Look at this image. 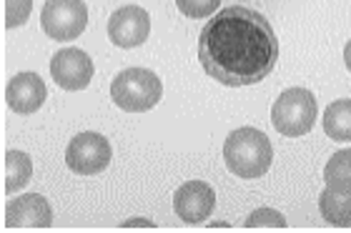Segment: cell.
Returning <instances> with one entry per match:
<instances>
[{
    "mask_svg": "<svg viewBox=\"0 0 351 233\" xmlns=\"http://www.w3.org/2000/svg\"><path fill=\"white\" fill-rule=\"evenodd\" d=\"M198 60L221 86H256L278 63V38L258 10L221 8L198 36Z\"/></svg>",
    "mask_w": 351,
    "mask_h": 233,
    "instance_id": "6da1fadb",
    "label": "cell"
},
{
    "mask_svg": "<svg viewBox=\"0 0 351 233\" xmlns=\"http://www.w3.org/2000/svg\"><path fill=\"white\" fill-rule=\"evenodd\" d=\"M223 160L239 178H261L274 163V146L258 128H236L223 143Z\"/></svg>",
    "mask_w": 351,
    "mask_h": 233,
    "instance_id": "7a4b0ae2",
    "label": "cell"
},
{
    "mask_svg": "<svg viewBox=\"0 0 351 233\" xmlns=\"http://www.w3.org/2000/svg\"><path fill=\"white\" fill-rule=\"evenodd\" d=\"M163 83L148 68H125L110 83V98L125 113H146L161 103Z\"/></svg>",
    "mask_w": 351,
    "mask_h": 233,
    "instance_id": "3957f363",
    "label": "cell"
},
{
    "mask_svg": "<svg viewBox=\"0 0 351 233\" xmlns=\"http://www.w3.org/2000/svg\"><path fill=\"white\" fill-rule=\"evenodd\" d=\"M271 123L286 138L306 136L316 123V98L308 88H289L271 108Z\"/></svg>",
    "mask_w": 351,
    "mask_h": 233,
    "instance_id": "277c9868",
    "label": "cell"
},
{
    "mask_svg": "<svg viewBox=\"0 0 351 233\" xmlns=\"http://www.w3.org/2000/svg\"><path fill=\"white\" fill-rule=\"evenodd\" d=\"M43 33L58 43L78 38L88 25V8L83 0H45L40 10Z\"/></svg>",
    "mask_w": 351,
    "mask_h": 233,
    "instance_id": "5b68a950",
    "label": "cell"
},
{
    "mask_svg": "<svg viewBox=\"0 0 351 233\" xmlns=\"http://www.w3.org/2000/svg\"><path fill=\"white\" fill-rule=\"evenodd\" d=\"M113 158V148L108 138L95 131L78 133L66 148V163L68 168L78 175H95L106 171Z\"/></svg>",
    "mask_w": 351,
    "mask_h": 233,
    "instance_id": "8992f818",
    "label": "cell"
},
{
    "mask_svg": "<svg viewBox=\"0 0 351 233\" xmlns=\"http://www.w3.org/2000/svg\"><path fill=\"white\" fill-rule=\"evenodd\" d=\"M151 36V15L138 5H123L110 15L108 38L118 48H138Z\"/></svg>",
    "mask_w": 351,
    "mask_h": 233,
    "instance_id": "52a82bcc",
    "label": "cell"
},
{
    "mask_svg": "<svg viewBox=\"0 0 351 233\" xmlns=\"http://www.w3.org/2000/svg\"><path fill=\"white\" fill-rule=\"evenodd\" d=\"M51 75L63 90H83L93 80V60L81 48H63L53 56Z\"/></svg>",
    "mask_w": 351,
    "mask_h": 233,
    "instance_id": "ba28073f",
    "label": "cell"
},
{
    "mask_svg": "<svg viewBox=\"0 0 351 233\" xmlns=\"http://www.w3.org/2000/svg\"><path fill=\"white\" fill-rule=\"evenodd\" d=\"M216 208V193L211 183L189 181L181 183L173 193V211L183 223H204Z\"/></svg>",
    "mask_w": 351,
    "mask_h": 233,
    "instance_id": "9c48e42d",
    "label": "cell"
},
{
    "mask_svg": "<svg viewBox=\"0 0 351 233\" xmlns=\"http://www.w3.org/2000/svg\"><path fill=\"white\" fill-rule=\"evenodd\" d=\"M45 95H48V90H45L43 78L38 73H30V71L13 75L5 88L8 108L13 110V113H21V116L36 113L45 103Z\"/></svg>",
    "mask_w": 351,
    "mask_h": 233,
    "instance_id": "30bf717a",
    "label": "cell"
},
{
    "mask_svg": "<svg viewBox=\"0 0 351 233\" xmlns=\"http://www.w3.org/2000/svg\"><path fill=\"white\" fill-rule=\"evenodd\" d=\"M51 223L53 208L40 193L13 198L5 208V228H48Z\"/></svg>",
    "mask_w": 351,
    "mask_h": 233,
    "instance_id": "8fae6325",
    "label": "cell"
},
{
    "mask_svg": "<svg viewBox=\"0 0 351 233\" xmlns=\"http://www.w3.org/2000/svg\"><path fill=\"white\" fill-rule=\"evenodd\" d=\"M319 213L322 219L331 226H341L349 228L351 226V191H334L326 188L322 191L319 196Z\"/></svg>",
    "mask_w": 351,
    "mask_h": 233,
    "instance_id": "7c38bea8",
    "label": "cell"
},
{
    "mask_svg": "<svg viewBox=\"0 0 351 233\" xmlns=\"http://www.w3.org/2000/svg\"><path fill=\"white\" fill-rule=\"evenodd\" d=\"M30 175H33V160L23 151H8L5 163H3V191L15 193L28 186Z\"/></svg>",
    "mask_w": 351,
    "mask_h": 233,
    "instance_id": "4fadbf2b",
    "label": "cell"
},
{
    "mask_svg": "<svg viewBox=\"0 0 351 233\" xmlns=\"http://www.w3.org/2000/svg\"><path fill=\"white\" fill-rule=\"evenodd\" d=\"M324 131L339 143H351V98H339L324 110Z\"/></svg>",
    "mask_w": 351,
    "mask_h": 233,
    "instance_id": "5bb4252c",
    "label": "cell"
},
{
    "mask_svg": "<svg viewBox=\"0 0 351 233\" xmlns=\"http://www.w3.org/2000/svg\"><path fill=\"white\" fill-rule=\"evenodd\" d=\"M324 181L334 191H351V148L331 156L324 168Z\"/></svg>",
    "mask_w": 351,
    "mask_h": 233,
    "instance_id": "9a60e30c",
    "label": "cell"
},
{
    "mask_svg": "<svg viewBox=\"0 0 351 233\" xmlns=\"http://www.w3.org/2000/svg\"><path fill=\"white\" fill-rule=\"evenodd\" d=\"M221 0H176V8L181 10L186 18H193V21H201V18H208L219 10Z\"/></svg>",
    "mask_w": 351,
    "mask_h": 233,
    "instance_id": "2e32d148",
    "label": "cell"
},
{
    "mask_svg": "<svg viewBox=\"0 0 351 233\" xmlns=\"http://www.w3.org/2000/svg\"><path fill=\"white\" fill-rule=\"evenodd\" d=\"M243 226L246 228H286L289 223H286L284 216L278 211H274V208H258V211H254L249 219H246Z\"/></svg>",
    "mask_w": 351,
    "mask_h": 233,
    "instance_id": "e0dca14e",
    "label": "cell"
},
{
    "mask_svg": "<svg viewBox=\"0 0 351 233\" xmlns=\"http://www.w3.org/2000/svg\"><path fill=\"white\" fill-rule=\"evenodd\" d=\"M33 10V0H5V28H21Z\"/></svg>",
    "mask_w": 351,
    "mask_h": 233,
    "instance_id": "ac0fdd59",
    "label": "cell"
},
{
    "mask_svg": "<svg viewBox=\"0 0 351 233\" xmlns=\"http://www.w3.org/2000/svg\"><path fill=\"white\" fill-rule=\"evenodd\" d=\"M121 228H156V223H151L146 219H131L125 221V223H121Z\"/></svg>",
    "mask_w": 351,
    "mask_h": 233,
    "instance_id": "d6986e66",
    "label": "cell"
},
{
    "mask_svg": "<svg viewBox=\"0 0 351 233\" xmlns=\"http://www.w3.org/2000/svg\"><path fill=\"white\" fill-rule=\"evenodd\" d=\"M344 63H346V68L351 71V40L346 43V48H344Z\"/></svg>",
    "mask_w": 351,
    "mask_h": 233,
    "instance_id": "ffe728a7",
    "label": "cell"
}]
</instances>
